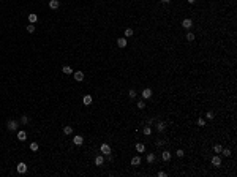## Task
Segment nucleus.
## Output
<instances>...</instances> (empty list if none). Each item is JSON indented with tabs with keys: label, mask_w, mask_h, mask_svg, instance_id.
I'll return each mask as SVG.
<instances>
[{
	"label": "nucleus",
	"mask_w": 237,
	"mask_h": 177,
	"mask_svg": "<svg viewBox=\"0 0 237 177\" xmlns=\"http://www.w3.org/2000/svg\"><path fill=\"white\" fill-rule=\"evenodd\" d=\"M187 2H188V3H195V0H187Z\"/></svg>",
	"instance_id": "e433bc0d"
},
{
	"label": "nucleus",
	"mask_w": 237,
	"mask_h": 177,
	"mask_svg": "<svg viewBox=\"0 0 237 177\" xmlns=\"http://www.w3.org/2000/svg\"><path fill=\"white\" fill-rule=\"evenodd\" d=\"M161 2H163V3H169L171 0H161Z\"/></svg>",
	"instance_id": "c9c22d12"
},
{
	"label": "nucleus",
	"mask_w": 237,
	"mask_h": 177,
	"mask_svg": "<svg viewBox=\"0 0 237 177\" xmlns=\"http://www.w3.org/2000/svg\"><path fill=\"white\" fill-rule=\"evenodd\" d=\"M137 107H139V109H144V107H145V103H144V101H137Z\"/></svg>",
	"instance_id": "c756f323"
},
{
	"label": "nucleus",
	"mask_w": 237,
	"mask_h": 177,
	"mask_svg": "<svg viewBox=\"0 0 237 177\" xmlns=\"http://www.w3.org/2000/svg\"><path fill=\"white\" fill-rule=\"evenodd\" d=\"M198 125H199V127H204V125H205V120L202 119V117H201V119H198Z\"/></svg>",
	"instance_id": "c85d7f7f"
},
{
	"label": "nucleus",
	"mask_w": 237,
	"mask_h": 177,
	"mask_svg": "<svg viewBox=\"0 0 237 177\" xmlns=\"http://www.w3.org/2000/svg\"><path fill=\"white\" fill-rule=\"evenodd\" d=\"M165 128H166L165 123H163V122H158V125H157V130H158V131H163Z\"/></svg>",
	"instance_id": "6ab92c4d"
},
{
	"label": "nucleus",
	"mask_w": 237,
	"mask_h": 177,
	"mask_svg": "<svg viewBox=\"0 0 237 177\" xmlns=\"http://www.w3.org/2000/svg\"><path fill=\"white\" fill-rule=\"evenodd\" d=\"M212 165H213V166H217V168H218V166H221V158H220L218 155H213V158H212Z\"/></svg>",
	"instance_id": "39448f33"
},
{
	"label": "nucleus",
	"mask_w": 237,
	"mask_h": 177,
	"mask_svg": "<svg viewBox=\"0 0 237 177\" xmlns=\"http://www.w3.org/2000/svg\"><path fill=\"white\" fill-rule=\"evenodd\" d=\"M150 133H152V128H150V127H145V128H144V135H145V136H149Z\"/></svg>",
	"instance_id": "cd10ccee"
},
{
	"label": "nucleus",
	"mask_w": 237,
	"mask_h": 177,
	"mask_svg": "<svg viewBox=\"0 0 237 177\" xmlns=\"http://www.w3.org/2000/svg\"><path fill=\"white\" fill-rule=\"evenodd\" d=\"M205 117H207V119H213V112H212V111H209L207 114H205Z\"/></svg>",
	"instance_id": "7c9ffc66"
},
{
	"label": "nucleus",
	"mask_w": 237,
	"mask_h": 177,
	"mask_svg": "<svg viewBox=\"0 0 237 177\" xmlns=\"http://www.w3.org/2000/svg\"><path fill=\"white\" fill-rule=\"evenodd\" d=\"M158 177H166V172H163V171H160V172H158Z\"/></svg>",
	"instance_id": "72a5a7b5"
},
{
	"label": "nucleus",
	"mask_w": 237,
	"mask_h": 177,
	"mask_svg": "<svg viewBox=\"0 0 237 177\" xmlns=\"http://www.w3.org/2000/svg\"><path fill=\"white\" fill-rule=\"evenodd\" d=\"M103 163H104V158H103L101 155H98V157L95 158V165H97V166H101Z\"/></svg>",
	"instance_id": "ddd939ff"
},
{
	"label": "nucleus",
	"mask_w": 237,
	"mask_h": 177,
	"mask_svg": "<svg viewBox=\"0 0 237 177\" xmlns=\"http://www.w3.org/2000/svg\"><path fill=\"white\" fill-rule=\"evenodd\" d=\"M177 157H183V150H177Z\"/></svg>",
	"instance_id": "f704fd0d"
},
{
	"label": "nucleus",
	"mask_w": 237,
	"mask_h": 177,
	"mask_svg": "<svg viewBox=\"0 0 237 177\" xmlns=\"http://www.w3.org/2000/svg\"><path fill=\"white\" fill-rule=\"evenodd\" d=\"M147 161H149V163H153V161H155V155H153V153H149V155H147Z\"/></svg>",
	"instance_id": "5701e85b"
},
{
	"label": "nucleus",
	"mask_w": 237,
	"mask_h": 177,
	"mask_svg": "<svg viewBox=\"0 0 237 177\" xmlns=\"http://www.w3.org/2000/svg\"><path fill=\"white\" fill-rule=\"evenodd\" d=\"M131 165H133V166H139V165H141V158H139V157H133V158H131Z\"/></svg>",
	"instance_id": "2eb2a0df"
},
{
	"label": "nucleus",
	"mask_w": 237,
	"mask_h": 177,
	"mask_svg": "<svg viewBox=\"0 0 237 177\" xmlns=\"http://www.w3.org/2000/svg\"><path fill=\"white\" fill-rule=\"evenodd\" d=\"M101 153L103 155H109L111 153V147L107 144H101Z\"/></svg>",
	"instance_id": "0eeeda50"
},
{
	"label": "nucleus",
	"mask_w": 237,
	"mask_h": 177,
	"mask_svg": "<svg viewBox=\"0 0 237 177\" xmlns=\"http://www.w3.org/2000/svg\"><path fill=\"white\" fill-rule=\"evenodd\" d=\"M133 35V29H125V36H131Z\"/></svg>",
	"instance_id": "bb28decb"
},
{
	"label": "nucleus",
	"mask_w": 237,
	"mask_h": 177,
	"mask_svg": "<svg viewBox=\"0 0 237 177\" xmlns=\"http://www.w3.org/2000/svg\"><path fill=\"white\" fill-rule=\"evenodd\" d=\"M6 127H8L10 131H16L18 130V122H16V120H10V122L6 123Z\"/></svg>",
	"instance_id": "f03ea898"
},
{
	"label": "nucleus",
	"mask_w": 237,
	"mask_h": 177,
	"mask_svg": "<svg viewBox=\"0 0 237 177\" xmlns=\"http://www.w3.org/2000/svg\"><path fill=\"white\" fill-rule=\"evenodd\" d=\"M152 97V89H144L142 90V98L144 100H147V98H150Z\"/></svg>",
	"instance_id": "423d86ee"
},
{
	"label": "nucleus",
	"mask_w": 237,
	"mask_h": 177,
	"mask_svg": "<svg viewBox=\"0 0 237 177\" xmlns=\"http://www.w3.org/2000/svg\"><path fill=\"white\" fill-rule=\"evenodd\" d=\"M62 71L65 73V74H71V73H73V70H71V67H70V65H65V67L62 68Z\"/></svg>",
	"instance_id": "f3484780"
},
{
	"label": "nucleus",
	"mask_w": 237,
	"mask_h": 177,
	"mask_svg": "<svg viewBox=\"0 0 237 177\" xmlns=\"http://www.w3.org/2000/svg\"><path fill=\"white\" fill-rule=\"evenodd\" d=\"M63 133H65V135H71V133H73V128H71V127H63Z\"/></svg>",
	"instance_id": "aec40b11"
},
{
	"label": "nucleus",
	"mask_w": 237,
	"mask_h": 177,
	"mask_svg": "<svg viewBox=\"0 0 237 177\" xmlns=\"http://www.w3.org/2000/svg\"><path fill=\"white\" fill-rule=\"evenodd\" d=\"M136 150H137L139 153H141V152H144V150H145V145H144V144H141V142H137V144H136Z\"/></svg>",
	"instance_id": "a211bd4d"
},
{
	"label": "nucleus",
	"mask_w": 237,
	"mask_h": 177,
	"mask_svg": "<svg viewBox=\"0 0 237 177\" xmlns=\"http://www.w3.org/2000/svg\"><path fill=\"white\" fill-rule=\"evenodd\" d=\"M221 149H223V147H221V145H220V144L213 145V152H215V153H220V152H221Z\"/></svg>",
	"instance_id": "412c9836"
},
{
	"label": "nucleus",
	"mask_w": 237,
	"mask_h": 177,
	"mask_svg": "<svg viewBox=\"0 0 237 177\" xmlns=\"http://www.w3.org/2000/svg\"><path fill=\"white\" fill-rule=\"evenodd\" d=\"M161 158L165 160V161H169V160H171V152H166V150H165V152L161 153Z\"/></svg>",
	"instance_id": "dca6fc26"
},
{
	"label": "nucleus",
	"mask_w": 237,
	"mask_h": 177,
	"mask_svg": "<svg viewBox=\"0 0 237 177\" xmlns=\"http://www.w3.org/2000/svg\"><path fill=\"white\" fill-rule=\"evenodd\" d=\"M16 169H18V172H19V174H25V172H27V165L21 161V163H18Z\"/></svg>",
	"instance_id": "f257e3e1"
},
{
	"label": "nucleus",
	"mask_w": 237,
	"mask_h": 177,
	"mask_svg": "<svg viewBox=\"0 0 237 177\" xmlns=\"http://www.w3.org/2000/svg\"><path fill=\"white\" fill-rule=\"evenodd\" d=\"M82 103L85 106H89V105H92V97H90V95H85V97L82 98Z\"/></svg>",
	"instance_id": "9d476101"
},
{
	"label": "nucleus",
	"mask_w": 237,
	"mask_h": 177,
	"mask_svg": "<svg viewBox=\"0 0 237 177\" xmlns=\"http://www.w3.org/2000/svg\"><path fill=\"white\" fill-rule=\"evenodd\" d=\"M182 27L187 29V30H190V29L193 27V21H191V19H183V21H182Z\"/></svg>",
	"instance_id": "7ed1b4c3"
},
{
	"label": "nucleus",
	"mask_w": 237,
	"mask_h": 177,
	"mask_svg": "<svg viewBox=\"0 0 237 177\" xmlns=\"http://www.w3.org/2000/svg\"><path fill=\"white\" fill-rule=\"evenodd\" d=\"M221 152H223V155H225V157H231V150L229 149H221Z\"/></svg>",
	"instance_id": "4be33fe9"
},
{
	"label": "nucleus",
	"mask_w": 237,
	"mask_h": 177,
	"mask_svg": "<svg viewBox=\"0 0 237 177\" xmlns=\"http://www.w3.org/2000/svg\"><path fill=\"white\" fill-rule=\"evenodd\" d=\"M59 5H60L59 0H49V8H51V10H57Z\"/></svg>",
	"instance_id": "6e6552de"
},
{
	"label": "nucleus",
	"mask_w": 237,
	"mask_h": 177,
	"mask_svg": "<svg viewBox=\"0 0 237 177\" xmlns=\"http://www.w3.org/2000/svg\"><path fill=\"white\" fill-rule=\"evenodd\" d=\"M36 21H38V16L35 14V13H30V14H29V22L30 24H35Z\"/></svg>",
	"instance_id": "1a4fd4ad"
},
{
	"label": "nucleus",
	"mask_w": 237,
	"mask_h": 177,
	"mask_svg": "<svg viewBox=\"0 0 237 177\" xmlns=\"http://www.w3.org/2000/svg\"><path fill=\"white\" fill-rule=\"evenodd\" d=\"M30 150H33V152H36V150H38V144H36V142H32V144H30Z\"/></svg>",
	"instance_id": "393cba45"
},
{
	"label": "nucleus",
	"mask_w": 237,
	"mask_h": 177,
	"mask_svg": "<svg viewBox=\"0 0 237 177\" xmlns=\"http://www.w3.org/2000/svg\"><path fill=\"white\" fill-rule=\"evenodd\" d=\"M18 139L19 141H25L27 139V133L25 131H18Z\"/></svg>",
	"instance_id": "f8f14e48"
},
{
	"label": "nucleus",
	"mask_w": 237,
	"mask_h": 177,
	"mask_svg": "<svg viewBox=\"0 0 237 177\" xmlns=\"http://www.w3.org/2000/svg\"><path fill=\"white\" fill-rule=\"evenodd\" d=\"M135 97H136V90L131 89V90H130V98H135Z\"/></svg>",
	"instance_id": "473e14b6"
},
{
	"label": "nucleus",
	"mask_w": 237,
	"mask_h": 177,
	"mask_svg": "<svg viewBox=\"0 0 237 177\" xmlns=\"http://www.w3.org/2000/svg\"><path fill=\"white\" fill-rule=\"evenodd\" d=\"M74 79H76V81H82V79H84V73H82V71H76V73H74Z\"/></svg>",
	"instance_id": "4468645a"
},
{
	"label": "nucleus",
	"mask_w": 237,
	"mask_h": 177,
	"mask_svg": "<svg viewBox=\"0 0 237 177\" xmlns=\"http://www.w3.org/2000/svg\"><path fill=\"white\" fill-rule=\"evenodd\" d=\"M21 122H22V123H27V122H29V117H27V115H22V119H21Z\"/></svg>",
	"instance_id": "2f4dec72"
},
{
	"label": "nucleus",
	"mask_w": 237,
	"mask_h": 177,
	"mask_svg": "<svg viewBox=\"0 0 237 177\" xmlns=\"http://www.w3.org/2000/svg\"><path fill=\"white\" fill-rule=\"evenodd\" d=\"M73 142H74L76 145H81V144H82V142H84V138L81 136V135H76L74 138H73Z\"/></svg>",
	"instance_id": "20e7f679"
},
{
	"label": "nucleus",
	"mask_w": 237,
	"mask_h": 177,
	"mask_svg": "<svg viewBox=\"0 0 237 177\" xmlns=\"http://www.w3.org/2000/svg\"><path fill=\"white\" fill-rule=\"evenodd\" d=\"M27 32H29V33H33V32H35V25H33V24L27 25Z\"/></svg>",
	"instance_id": "b1692460"
},
{
	"label": "nucleus",
	"mask_w": 237,
	"mask_h": 177,
	"mask_svg": "<svg viewBox=\"0 0 237 177\" xmlns=\"http://www.w3.org/2000/svg\"><path fill=\"white\" fill-rule=\"evenodd\" d=\"M117 46L119 47H125V46H127V38H119V40H117Z\"/></svg>",
	"instance_id": "9b49d317"
},
{
	"label": "nucleus",
	"mask_w": 237,
	"mask_h": 177,
	"mask_svg": "<svg viewBox=\"0 0 237 177\" xmlns=\"http://www.w3.org/2000/svg\"><path fill=\"white\" fill-rule=\"evenodd\" d=\"M185 38H187L188 41H193V40H195V35H193L191 32H188V33H187V36H185Z\"/></svg>",
	"instance_id": "a878e982"
}]
</instances>
